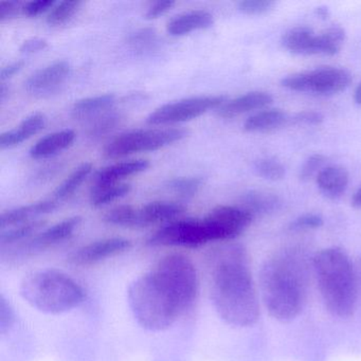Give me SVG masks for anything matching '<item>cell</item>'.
Wrapping results in <instances>:
<instances>
[{
  "mask_svg": "<svg viewBox=\"0 0 361 361\" xmlns=\"http://www.w3.org/2000/svg\"><path fill=\"white\" fill-rule=\"evenodd\" d=\"M206 267L209 295L219 318L234 327L255 324L261 307L247 249L236 243L214 247L207 253Z\"/></svg>",
  "mask_w": 361,
  "mask_h": 361,
  "instance_id": "obj_1",
  "label": "cell"
},
{
  "mask_svg": "<svg viewBox=\"0 0 361 361\" xmlns=\"http://www.w3.org/2000/svg\"><path fill=\"white\" fill-rule=\"evenodd\" d=\"M312 257L302 246H286L272 253L259 271V291L272 318L282 322L297 318L307 303Z\"/></svg>",
  "mask_w": 361,
  "mask_h": 361,
  "instance_id": "obj_2",
  "label": "cell"
},
{
  "mask_svg": "<svg viewBox=\"0 0 361 361\" xmlns=\"http://www.w3.org/2000/svg\"><path fill=\"white\" fill-rule=\"evenodd\" d=\"M312 274L326 310L338 318H350L358 303L356 267L338 247H329L312 257Z\"/></svg>",
  "mask_w": 361,
  "mask_h": 361,
  "instance_id": "obj_3",
  "label": "cell"
},
{
  "mask_svg": "<svg viewBox=\"0 0 361 361\" xmlns=\"http://www.w3.org/2000/svg\"><path fill=\"white\" fill-rule=\"evenodd\" d=\"M128 301L135 320L149 331H168L185 314L172 289L152 269L130 283Z\"/></svg>",
  "mask_w": 361,
  "mask_h": 361,
  "instance_id": "obj_4",
  "label": "cell"
},
{
  "mask_svg": "<svg viewBox=\"0 0 361 361\" xmlns=\"http://www.w3.org/2000/svg\"><path fill=\"white\" fill-rule=\"evenodd\" d=\"M23 299L43 314H62L85 301L83 287L66 272L44 268L29 272L20 281Z\"/></svg>",
  "mask_w": 361,
  "mask_h": 361,
  "instance_id": "obj_5",
  "label": "cell"
},
{
  "mask_svg": "<svg viewBox=\"0 0 361 361\" xmlns=\"http://www.w3.org/2000/svg\"><path fill=\"white\" fill-rule=\"evenodd\" d=\"M151 269L174 291L183 312L188 314L200 295V274L193 261L183 253H168L160 257Z\"/></svg>",
  "mask_w": 361,
  "mask_h": 361,
  "instance_id": "obj_6",
  "label": "cell"
},
{
  "mask_svg": "<svg viewBox=\"0 0 361 361\" xmlns=\"http://www.w3.org/2000/svg\"><path fill=\"white\" fill-rule=\"evenodd\" d=\"M82 217L73 216L42 230L32 238L8 248L0 249V257L4 265L18 266L32 257L54 248L71 238L79 229Z\"/></svg>",
  "mask_w": 361,
  "mask_h": 361,
  "instance_id": "obj_7",
  "label": "cell"
},
{
  "mask_svg": "<svg viewBox=\"0 0 361 361\" xmlns=\"http://www.w3.org/2000/svg\"><path fill=\"white\" fill-rule=\"evenodd\" d=\"M187 135V130L174 128L130 130L114 138L103 154L109 159H117L142 152L157 151L183 140Z\"/></svg>",
  "mask_w": 361,
  "mask_h": 361,
  "instance_id": "obj_8",
  "label": "cell"
},
{
  "mask_svg": "<svg viewBox=\"0 0 361 361\" xmlns=\"http://www.w3.org/2000/svg\"><path fill=\"white\" fill-rule=\"evenodd\" d=\"M350 81L352 77L345 69L324 66L287 75L281 84L291 92L331 96L343 92L350 86Z\"/></svg>",
  "mask_w": 361,
  "mask_h": 361,
  "instance_id": "obj_9",
  "label": "cell"
},
{
  "mask_svg": "<svg viewBox=\"0 0 361 361\" xmlns=\"http://www.w3.org/2000/svg\"><path fill=\"white\" fill-rule=\"evenodd\" d=\"M212 243L204 219H176L154 232L147 244L152 247H183L195 249Z\"/></svg>",
  "mask_w": 361,
  "mask_h": 361,
  "instance_id": "obj_10",
  "label": "cell"
},
{
  "mask_svg": "<svg viewBox=\"0 0 361 361\" xmlns=\"http://www.w3.org/2000/svg\"><path fill=\"white\" fill-rule=\"evenodd\" d=\"M227 101L225 96H200L168 103L147 117L151 126H168L196 119L211 109H219Z\"/></svg>",
  "mask_w": 361,
  "mask_h": 361,
  "instance_id": "obj_11",
  "label": "cell"
},
{
  "mask_svg": "<svg viewBox=\"0 0 361 361\" xmlns=\"http://www.w3.org/2000/svg\"><path fill=\"white\" fill-rule=\"evenodd\" d=\"M253 215L240 206H217L204 217L212 243L230 242L250 225Z\"/></svg>",
  "mask_w": 361,
  "mask_h": 361,
  "instance_id": "obj_12",
  "label": "cell"
},
{
  "mask_svg": "<svg viewBox=\"0 0 361 361\" xmlns=\"http://www.w3.org/2000/svg\"><path fill=\"white\" fill-rule=\"evenodd\" d=\"M132 247V240L121 236L102 238L75 249L67 257V261L77 267H92L128 252Z\"/></svg>",
  "mask_w": 361,
  "mask_h": 361,
  "instance_id": "obj_13",
  "label": "cell"
},
{
  "mask_svg": "<svg viewBox=\"0 0 361 361\" xmlns=\"http://www.w3.org/2000/svg\"><path fill=\"white\" fill-rule=\"evenodd\" d=\"M71 73V66L68 62L56 61L32 73L25 83V88L31 96L45 98L59 92Z\"/></svg>",
  "mask_w": 361,
  "mask_h": 361,
  "instance_id": "obj_14",
  "label": "cell"
},
{
  "mask_svg": "<svg viewBox=\"0 0 361 361\" xmlns=\"http://www.w3.org/2000/svg\"><path fill=\"white\" fill-rule=\"evenodd\" d=\"M187 210L185 204L177 202H152L135 211L133 229L169 224L178 219Z\"/></svg>",
  "mask_w": 361,
  "mask_h": 361,
  "instance_id": "obj_15",
  "label": "cell"
},
{
  "mask_svg": "<svg viewBox=\"0 0 361 361\" xmlns=\"http://www.w3.org/2000/svg\"><path fill=\"white\" fill-rule=\"evenodd\" d=\"M282 45L291 54L302 56H325V44L322 33H316L312 28L298 26L285 32Z\"/></svg>",
  "mask_w": 361,
  "mask_h": 361,
  "instance_id": "obj_16",
  "label": "cell"
},
{
  "mask_svg": "<svg viewBox=\"0 0 361 361\" xmlns=\"http://www.w3.org/2000/svg\"><path fill=\"white\" fill-rule=\"evenodd\" d=\"M60 202L56 200H42L27 206L18 207L1 213L0 229L6 230L23 224L39 221V217L49 214L58 209Z\"/></svg>",
  "mask_w": 361,
  "mask_h": 361,
  "instance_id": "obj_17",
  "label": "cell"
},
{
  "mask_svg": "<svg viewBox=\"0 0 361 361\" xmlns=\"http://www.w3.org/2000/svg\"><path fill=\"white\" fill-rule=\"evenodd\" d=\"M274 102L271 94L266 92H251L242 94L238 98L226 101L219 109L217 115L224 119H232L250 111L265 109Z\"/></svg>",
  "mask_w": 361,
  "mask_h": 361,
  "instance_id": "obj_18",
  "label": "cell"
},
{
  "mask_svg": "<svg viewBox=\"0 0 361 361\" xmlns=\"http://www.w3.org/2000/svg\"><path fill=\"white\" fill-rule=\"evenodd\" d=\"M151 164L147 159H133L128 161L117 162L111 166L103 168L94 177V187H106V185H118L120 181L133 175L145 172Z\"/></svg>",
  "mask_w": 361,
  "mask_h": 361,
  "instance_id": "obj_19",
  "label": "cell"
},
{
  "mask_svg": "<svg viewBox=\"0 0 361 361\" xmlns=\"http://www.w3.org/2000/svg\"><path fill=\"white\" fill-rule=\"evenodd\" d=\"M214 18L207 10H193L174 16L166 24V31L172 37H183L197 30L210 28Z\"/></svg>",
  "mask_w": 361,
  "mask_h": 361,
  "instance_id": "obj_20",
  "label": "cell"
},
{
  "mask_svg": "<svg viewBox=\"0 0 361 361\" xmlns=\"http://www.w3.org/2000/svg\"><path fill=\"white\" fill-rule=\"evenodd\" d=\"M47 123V118L43 113H35L25 118L14 130L3 133L0 136V147L3 149L18 147L31 137L39 134Z\"/></svg>",
  "mask_w": 361,
  "mask_h": 361,
  "instance_id": "obj_21",
  "label": "cell"
},
{
  "mask_svg": "<svg viewBox=\"0 0 361 361\" xmlns=\"http://www.w3.org/2000/svg\"><path fill=\"white\" fill-rule=\"evenodd\" d=\"M317 185L323 195L336 200L341 197L350 183L348 170L341 166H327L317 175Z\"/></svg>",
  "mask_w": 361,
  "mask_h": 361,
  "instance_id": "obj_22",
  "label": "cell"
},
{
  "mask_svg": "<svg viewBox=\"0 0 361 361\" xmlns=\"http://www.w3.org/2000/svg\"><path fill=\"white\" fill-rule=\"evenodd\" d=\"M75 140V133L73 130H59L39 139L29 154L33 159H45L68 149Z\"/></svg>",
  "mask_w": 361,
  "mask_h": 361,
  "instance_id": "obj_23",
  "label": "cell"
},
{
  "mask_svg": "<svg viewBox=\"0 0 361 361\" xmlns=\"http://www.w3.org/2000/svg\"><path fill=\"white\" fill-rule=\"evenodd\" d=\"M115 104L116 97L111 94L82 99L73 104L71 109V117L75 120L92 121L99 116L111 111Z\"/></svg>",
  "mask_w": 361,
  "mask_h": 361,
  "instance_id": "obj_24",
  "label": "cell"
},
{
  "mask_svg": "<svg viewBox=\"0 0 361 361\" xmlns=\"http://www.w3.org/2000/svg\"><path fill=\"white\" fill-rule=\"evenodd\" d=\"M286 113L281 109H263L245 121L244 130L248 133H267L282 128L288 122Z\"/></svg>",
  "mask_w": 361,
  "mask_h": 361,
  "instance_id": "obj_25",
  "label": "cell"
},
{
  "mask_svg": "<svg viewBox=\"0 0 361 361\" xmlns=\"http://www.w3.org/2000/svg\"><path fill=\"white\" fill-rule=\"evenodd\" d=\"M282 202L278 195L269 192L249 191L242 197L240 207L255 216L257 214H267L280 209Z\"/></svg>",
  "mask_w": 361,
  "mask_h": 361,
  "instance_id": "obj_26",
  "label": "cell"
},
{
  "mask_svg": "<svg viewBox=\"0 0 361 361\" xmlns=\"http://www.w3.org/2000/svg\"><path fill=\"white\" fill-rule=\"evenodd\" d=\"M45 226L46 221L39 219V221L23 224V225L16 226V227L9 228V229L1 230V233H0V249L8 248V247L13 246V245L32 238L33 235L42 231Z\"/></svg>",
  "mask_w": 361,
  "mask_h": 361,
  "instance_id": "obj_27",
  "label": "cell"
},
{
  "mask_svg": "<svg viewBox=\"0 0 361 361\" xmlns=\"http://www.w3.org/2000/svg\"><path fill=\"white\" fill-rule=\"evenodd\" d=\"M92 170H94V166L90 162H85V164H82L81 166H78L65 179L64 183L56 188V192H54V200L61 202L73 196L78 191V189L85 183L86 179L92 174Z\"/></svg>",
  "mask_w": 361,
  "mask_h": 361,
  "instance_id": "obj_28",
  "label": "cell"
},
{
  "mask_svg": "<svg viewBox=\"0 0 361 361\" xmlns=\"http://www.w3.org/2000/svg\"><path fill=\"white\" fill-rule=\"evenodd\" d=\"M122 121H123V116L111 109L90 121L87 128V136L94 140H98L111 134Z\"/></svg>",
  "mask_w": 361,
  "mask_h": 361,
  "instance_id": "obj_29",
  "label": "cell"
},
{
  "mask_svg": "<svg viewBox=\"0 0 361 361\" xmlns=\"http://www.w3.org/2000/svg\"><path fill=\"white\" fill-rule=\"evenodd\" d=\"M132 191V185L128 183L106 185V187L92 188L90 193V204L94 208H101L111 204L124 196L128 195Z\"/></svg>",
  "mask_w": 361,
  "mask_h": 361,
  "instance_id": "obj_30",
  "label": "cell"
},
{
  "mask_svg": "<svg viewBox=\"0 0 361 361\" xmlns=\"http://www.w3.org/2000/svg\"><path fill=\"white\" fill-rule=\"evenodd\" d=\"M83 6L80 0H64L56 3L47 16V23L50 26H62L71 20Z\"/></svg>",
  "mask_w": 361,
  "mask_h": 361,
  "instance_id": "obj_31",
  "label": "cell"
},
{
  "mask_svg": "<svg viewBox=\"0 0 361 361\" xmlns=\"http://www.w3.org/2000/svg\"><path fill=\"white\" fill-rule=\"evenodd\" d=\"M128 45L136 54H147L157 48L158 35L154 29L145 28L135 31L128 37Z\"/></svg>",
  "mask_w": 361,
  "mask_h": 361,
  "instance_id": "obj_32",
  "label": "cell"
},
{
  "mask_svg": "<svg viewBox=\"0 0 361 361\" xmlns=\"http://www.w3.org/2000/svg\"><path fill=\"white\" fill-rule=\"evenodd\" d=\"M202 185V179L200 177H177L171 179L166 183V188L180 197H193L198 193Z\"/></svg>",
  "mask_w": 361,
  "mask_h": 361,
  "instance_id": "obj_33",
  "label": "cell"
},
{
  "mask_svg": "<svg viewBox=\"0 0 361 361\" xmlns=\"http://www.w3.org/2000/svg\"><path fill=\"white\" fill-rule=\"evenodd\" d=\"M255 171L267 180L278 181L284 178L285 166L274 158H263L255 164Z\"/></svg>",
  "mask_w": 361,
  "mask_h": 361,
  "instance_id": "obj_34",
  "label": "cell"
},
{
  "mask_svg": "<svg viewBox=\"0 0 361 361\" xmlns=\"http://www.w3.org/2000/svg\"><path fill=\"white\" fill-rule=\"evenodd\" d=\"M325 162H326V157L322 154H314L310 156L300 170V179L306 181L314 176L317 177V175L325 168Z\"/></svg>",
  "mask_w": 361,
  "mask_h": 361,
  "instance_id": "obj_35",
  "label": "cell"
},
{
  "mask_svg": "<svg viewBox=\"0 0 361 361\" xmlns=\"http://www.w3.org/2000/svg\"><path fill=\"white\" fill-rule=\"evenodd\" d=\"M271 0H243L238 4V10L246 16H261L271 10Z\"/></svg>",
  "mask_w": 361,
  "mask_h": 361,
  "instance_id": "obj_36",
  "label": "cell"
},
{
  "mask_svg": "<svg viewBox=\"0 0 361 361\" xmlns=\"http://www.w3.org/2000/svg\"><path fill=\"white\" fill-rule=\"evenodd\" d=\"M16 312L13 306L6 299L5 295L0 297V333L5 335L13 327L16 323Z\"/></svg>",
  "mask_w": 361,
  "mask_h": 361,
  "instance_id": "obj_37",
  "label": "cell"
},
{
  "mask_svg": "<svg viewBox=\"0 0 361 361\" xmlns=\"http://www.w3.org/2000/svg\"><path fill=\"white\" fill-rule=\"evenodd\" d=\"M54 0H37V1H29L23 5L22 12L24 16L28 18H37L45 12L50 11L56 5Z\"/></svg>",
  "mask_w": 361,
  "mask_h": 361,
  "instance_id": "obj_38",
  "label": "cell"
},
{
  "mask_svg": "<svg viewBox=\"0 0 361 361\" xmlns=\"http://www.w3.org/2000/svg\"><path fill=\"white\" fill-rule=\"evenodd\" d=\"M323 225V219L318 214H304L295 219L290 224V229L293 231H301V230L317 229Z\"/></svg>",
  "mask_w": 361,
  "mask_h": 361,
  "instance_id": "obj_39",
  "label": "cell"
},
{
  "mask_svg": "<svg viewBox=\"0 0 361 361\" xmlns=\"http://www.w3.org/2000/svg\"><path fill=\"white\" fill-rule=\"evenodd\" d=\"M174 0H164V1H156L152 4L145 13V18L147 20H155L159 16H164L166 12L170 11L175 6Z\"/></svg>",
  "mask_w": 361,
  "mask_h": 361,
  "instance_id": "obj_40",
  "label": "cell"
},
{
  "mask_svg": "<svg viewBox=\"0 0 361 361\" xmlns=\"http://www.w3.org/2000/svg\"><path fill=\"white\" fill-rule=\"evenodd\" d=\"M48 44L47 39H41V37H33V39H27L20 46V52L24 54H33L37 52L44 51L47 49Z\"/></svg>",
  "mask_w": 361,
  "mask_h": 361,
  "instance_id": "obj_41",
  "label": "cell"
},
{
  "mask_svg": "<svg viewBox=\"0 0 361 361\" xmlns=\"http://www.w3.org/2000/svg\"><path fill=\"white\" fill-rule=\"evenodd\" d=\"M293 120L297 123L306 124V126H320L324 121V117L319 111H304L297 114Z\"/></svg>",
  "mask_w": 361,
  "mask_h": 361,
  "instance_id": "obj_42",
  "label": "cell"
},
{
  "mask_svg": "<svg viewBox=\"0 0 361 361\" xmlns=\"http://www.w3.org/2000/svg\"><path fill=\"white\" fill-rule=\"evenodd\" d=\"M23 6L16 1H7V3H1L0 5V20H11L18 16V12L22 11Z\"/></svg>",
  "mask_w": 361,
  "mask_h": 361,
  "instance_id": "obj_43",
  "label": "cell"
},
{
  "mask_svg": "<svg viewBox=\"0 0 361 361\" xmlns=\"http://www.w3.org/2000/svg\"><path fill=\"white\" fill-rule=\"evenodd\" d=\"M24 66L25 61L20 60L4 67V68L1 69V73H0V80H1V83L7 81V80L11 79V78L14 77L16 73H20V71L24 68Z\"/></svg>",
  "mask_w": 361,
  "mask_h": 361,
  "instance_id": "obj_44",
  "label": "cell"
},
{
  "mask_svg": "<svg viewBox=\"0 0 361 361\" xmlns=\"http://www.w3.org/2000/svg\"><path fill=\"white\" fill-rule=\"evenodd\" d=\"M352 204L355 208L361 209V187L353 195Z\"/></svg>",
  "mask_w": 361,
  "mask_h": 361,
  "instance_id": "obj_45",
  "label": "cell"
},
{
  "mask_svg": "<svg viewBox=\"0 0 361 361\" xmlns=\"http://www.w3.org/2000/svg\"><path fill=\"white\" fill-rule=\"evenodd\" d=\"M8 94H9V86H7L6 83H1V85H0V101H1V102L5 101Z\"/></svg>",
  "mask_w": 361,
  "mask_h": 361,
  "instance_id": "obj_46",
  "label": "cell"
},
{
  "mask_svg": "<svg viewBox=\"0 0 361 361\" xmlns=\"http://www.w3.org/2000/svg\"><path fill=\"white\" fill-rule=\"evenodd\" d=\"M316 13L318 14L319 18H323V20H326L329 16V9L325 7L317 8Z\"/></svg>",
  "mask_w": 361,
  "mask_h": 361,
  "instance_id": "obj_47",
  "label": "cell"
},
{
  "mask_svg": "<svg viewBox=\"0 0 361 361\" xmlns=\"http://www.w3.org/2000/svg\"><path fill=\"white\" fill-rule=\"evenodd\" d=\"M354 101L356 104L361 105V83H359L356 90H355Z\"/></svg>",
  "mask_w": 361,
  "mask_h": 361,
  "instance_id": "obj_48",
  "label": "cell"
},
{
  "mask_svg": "<svg viewBox=\"0 0 361 361\" xmlns=\"http://www.w3.org/2000/svg\"><path fill=\"white\" fill-rule=\"evenodd\" d=\"M357 276H358L359 288L361 289V257H359L356 266Z\"/></svg>",
  "mask_w": 361,
  "mask_h": 361,
  "instance_id": "obj_49",
  "label": "cell"
}]
</instances>
